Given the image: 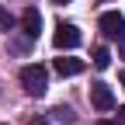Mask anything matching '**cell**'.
Segmentation results:
<instances>
[{
  "label": "cell",
  "instance_id": "5b68a950",
  "mask_svg": "<svg viewBox=\"0 0 125 125\" xmlns=\"http://www.w3.org/2000/svg\"><path fill=\"white\" fill-rule=\"evenodd\" d=\"M21 31L28 38H38V31H42V14L35 10V7H24V14H21Z\"/></svg>",
  "mask_w": 125,
  "mask_h": 125
},
{
  "label": "cell",
  "instance_id": "ba28073f",
  "mask_svg": "<svg viewBox=\"0 0 125 125\" xmlns=\"http://www.w3.org/2000/svg\"><path fill=\"white\" fill-rule=\"evenodd\" d=\"M94 66H97V70H108V66H111V52H108L104 45L94 49Z\"/></svg>",
  "mask_w": 125,
  "mask_h": 125
},
{
  "label": "cell",
  "instance_id": "7a4b0ae2",
  "mask_svg": "<svg viewBox=\"0 0 125 125\" xmlns=\"http://www.w3.org/2000/svg\"><path fill=\"white\" fill-rule=\"evenodd\" d=\"M101 31L125 49V18H122L118 10H104V14H101Z\"/></svg>",
  "mask_w": 125,
  "mask_h": 125
},
{
  "label": "cell",
  "instance_id": "8fae6325",
  "mask_svg": "<svg viewBox=\"0 0 125 125\" xmlns=\"http://www.w3.org/2000/svg\"><path fill=\"white\" fill-rule=\"evenodd\" d=\"M115 122H118V125H125V104L118 108V118H115Z\"/></svg>",
  "mask_w": 125,
  "mask_h": 125
},
{
  "label": "cell",
  "instance_id": "4fadbf2b",
  "mask_svg": "<svg viewBox=\"0 0 125 125\" xmlns=\"http://www.w3.org/2000/svg\"><path fill=\"white\" fill-rule=\"evenodd\" d=\"M52 4H70V0H52Z\"/></svg>",
  "mask_w": 125,
  "mask_h": 125
},
{
  "label": "cell",
  "instance_id": "6da1fadb",
  "mask_svg": "<svg viewBox=\"0 0 125 125\" xmlns=\"http://www.w3.org/2000/svg\"><path fill=\"white\" fill-rule=\"evenodd\" d=\"M21 87L24 94H31V97H42L45 90H49V73H45V66H38V62H28V66H21Z\"/></svg>",
  "mask_w": 125,
  "mask_h": 125
},
{
  "label": "cell",
  "instance_id": "8992f818",
  "mask_svg": "<svg viewBox=\"0 0 125 125\" xmlns=\"http://www.w3.org/2000/svg\"><path fill=\"white\" fill-rule=\"evenodd\" d=\"M52 66H56L59 76H76V73H83V59H76V56H59Z\"/></svg>",
  "mask_w": 125,
  "mask_h": 125
},
{
  "label": "cell",
  "instance_id": "9c48e42d",
  "mask_svg": "<svg viewBox=\"0 0 125 125\" xmlns=\"http://www.w3.org/2000/svg\"><path fill=\"white\" fill-rule=\"evenodd\" d=\"M14 28V18H10V10L7 7H0V31H10Z\"/></svg>",
  "mask_w": 125,
  "mask_h": 125
},
{
  "label": "cell",
  "instance_id": "7c38bea8",
  "mask_svg": "<svg viewBox=\"0 0 125 125\" xmlns=\"http://www.w3.org/2000/svg\"><path fill=\"white\" fill-rule=\"evenodd\" d=\"M97 125H118V122H108V118H101V122H97Z\"/></svg>",
  "mask_w": 125,
  "mask_h": 125
},
{
  "label": "cell",
  "instance_id": "3957f363",
  "mask_svg": "<svg viewBox=\"0 0 125 125\" xmlns=\"http://www.w3.org/2000/svg\"><path fill=\"white\" fill-rule=\"evenodd\" d=\"M52 45L59 52H70V49H76V45H80V28L76 24H56V35H52Z\"/></svg>",
  "mask_w": 125,
  "mask_h": 125
},
{
  "label": "cell",
  "instance_id": "5bb4252c",
  "mask_svg": "<svg viewBox=\"0 0 125 125\" xmlns=\"http://www.w3.org/2000/svg\"><path fill=\"white\" fill-rule=\"evenodd\" d=\"M122 90H125V76H122Z\"/></svg>",
  "mask_w": 125,
  "mask_h": 125
},
{
  "label": "cell",
  "instance_id": "277c9868",
  "mask_svg": "<svg viewBox=\"0 0 125 125\" xmlns=\"http://www.w3.org/2000/svg\"><path fill=\"white\" fill-rule=\"evenodd\" d=\"M90 104L97 108V111H111L115 108V94L108 83H90Z\"/></svg>",
  "mask_w": 125,
  "mask_h": 125
},
{
  "label": "cell",
  "instance_id": "30bf717a",
  "mask_svg": "<svg viewBox=\"0 0 125 125\" xmlns=\"http://www.w3.org/2000/svg\"><path fill=\"white\" fill-rule=\"evenodd\" d=\"M28 125H52V122L45 118V115H35V118H28Z\"/></svg>",
  "mask_w": 125,
  "mask_h": 125
},
{
  "label": "cell",
  "instance_id": "52a82bcc",
  "mask_svg": "<svg viewBox=\"0 0 125 125\" xmlns=\"http://www.w3.org/2000/svg\"><path fill=\"white\" fill-rule=\"evenodd\" d=\"M49 115H52V122H59V125H76V115H73V108H66V104H56Z\"/></svg>",
  "mask_w": 125,
  "mask_h": 125
}]
</instances>
